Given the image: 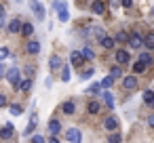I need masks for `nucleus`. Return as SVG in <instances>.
Returning a JSON list of instances; mask_svg holds the SVG:
<instances>
[{
	"label": "nucleus",
	"mask_w": 154,
	"mask_h": 143,
	"mask_svg": "<svg viewBox=\"0 0 154 143\" xmlns=\"http://www.w3.org/2000/svg\"><path fill=\"white\" fill-rule=\"evenodd\" d=\"M148 124H150V126H154V116H150V118H148Z\"/></svg>",
	"instance_id": "obj_44"
},
{
	"label": "nucleus",
	"mask_w": 154,
	"mask_h": 143,
	"mask_svg": "<svg viewBox=\"0 0 154 143\" xmlns=\"http://www.w3.org/2000/svg\"><path fill=\"white\" fill-rule=\"evenodd\" d=\"M19 76H21V72H19V67H11V70H7L5 72V78L11 82V84H19Z\"/></svg>",
	"instance_id": "obj_1"
},
{
	"label": "nucleus",
	"mask_w": 154,
	"mask_h": 143,
	"mask_svg": "<svg viewBox=\"0 0 154 143\" xmlns=\"http://www.w3.org/2000/svg\"><path fill=\"white\" fill-rule=\"evenodd\" d=\"M143 70H146V63H141V61H137V63L133 65V72H135V74H141Z\"/></svg>",
	"instance_id": "obj_30"
},
{
	"label": "nucleus",
	"mask_w": 154,
	"mask_h": 143,
	"mask_svg": "<svg viewBox=\"0 0 154 143\" xmlns=\"http://www.w3.org/2000/svg\"><path fill=\"white\" fill-rule=\"evenodd\" d=\"M91 76H93V70H87V72H82V76H80V78H82V80H89Z\"/></svg>",
	"instance_id": "obj_37"
},
{
	"label": "nucleus",
	"mask_w": 154,
	"mask_h": 143,
	"mask_svg": "<svg viewBox=\"0 0 154 143\" xmlns=\"http://www.w3.org/2000/svg\"><path fill=\"white\" fill-rule=\"evenodd\" d=\"M103 128H106V130H110V133H114V130L118 128V120H116L114 116H108V118L103 120Z\"/></svg>",
	"instance_id": "obj_3"
},
{
	"label": "nucleus",
	"mask_w": 154,
	"mask_h": 143,
	"mask_svg": "<svg viewBox=\"0 0 154 143\" xmlns=\"http://www.w3.org/2000/svg\"><path fill=\"white\" fill-rule=\"evenodd\" d=\"M110 76H112V78H120V76H122V67H118V65L112 67V70H110Z\"/></svg>",
	"instance_id": "obj_28"
},
{
	"label": "nucleus",
	"mask_w": 154,
	"mask_h": 143,
	"mask_svg": "<svg viewBox=\"0 0 154 143\" xmlns=\"http://www.w3.org/2000/svg\"><path fill=\"white\" fill-rule=\"evenodd\" d=\"M122 86H125V88H129V91H131V88H135V86H137V76H127V78L122 80Z\"/></svg>",
	"instance_id": "obj_10"
},
{
	"label": "nucleus",
	"mask_w": 154,
	"mask_h": 143,
	"mask_svg": "<svg viewBox=\"0 0 154 143\" xmlns=\"http://www.w3.org/2000/svg\"><path fill=\"white\" fill-rule=\"evenodd\" d=\"M97 91H99V84H93V86H91L87 93H97Z\"/></svg>",
	"instance_id": "obj_40"
},
{
	"label": "nucleus",
	"mask_w": 154,
	"mask_h": 143,
	"mask_svg": "<svg viewBox=\"0 0 154 143\" xmlns=\"http://www.w3.org/2000/svg\"><path fill=\"white\" fill-rule=\"evenodd\" d=\"M49 67H51V70H59V67H61V59H59L57 55H53L51 61H49Z\"/></svg>",
	"instance_id": "obj_15"
},
{
	"label": "nucleus",
	"mask_w": 154,
	"mask_h": 143,
	"mask_svg": "<svg viewBox=\"0 0 154 143\" xmlns=\"http://www.w3.org/2000/svg\"><path fill=\"white\" fill-rule=\"evenodd\" d=\"M99 107H101V105H99V101H91V103L87 105L89 114H97V112H99Z\"/></svg>",
	"instance_id": "obj_21"
},
{
	"label": "nucleus",
	"mask_w": 154,
	"mask_h": 143,
	"mask_svg": "<svg viewBox=\"0 0 154 143\" xmlns=\"http://www.w3.org/2000/svg\"><path fill=\"white\" fill-rule=\"evenodd\" d=\"M110 4L112 7H120V0H110Z\"/></svg>",
	"instance_id": "obj_42"
},
{
	"label": "nucleus",
	"mask_w": 154,
	"mask_h": 143,
	"mask_svg": "<svg viewBox=\"0 0 154 143\" xmlns=\"http://www.w3.org/2000/svg\"><path fill=\"white\" fill-rule=\"evenodd\" d=\"M70 61H72V65H80V63H82L85 59H82V55H80L78 51H74V53L70 55Z\"/></svg>",
	"instance_id": "obj_14"
},
{
	"label": "nucleus",
	"mask_w": 154,
	"mask_h": 143,
	"mask_svg": "<svg viewBox=\"0 0 154 143\" xmlns=\"http://www.w3.org/2000/svg\"><path fill=\"white\" fill-rule=\"evenodd\" d=\"M120 4H122V7H131V4H133V0H120Z\"/></svg>",
	"instance_id": "obj_41"
},
{
	"label": "nucleus",
	"mask_w": 154,
	"mask_h": 143,
	"mask_svg": "<svg viewBox=\"0 0 154 143\" xmlns=\"http://www.w3.org/2000/svg\"><path fill=\"white\" fill-rule=\"evenodd\" d=\"M112 80H114V78H112V76H108V78H103V80H101V84H99V86H101L103 91H108V88L112 86Z\"/></svg>",
	"instance_id": "obj_24"
},
{
	"label": "nucleus",
	"mask_w": 154,
	"mask_h": 143,
	"mask_svg": "<svg viewBox=\"0 0 154 143\" xmlns=\"http://www.w3.org/2000/svg\"><path fill=\"white\" fill-rule=\"evenodd\" d=\"M9 32H13V34L21 32V21H19V19H13V21L9 23Z\"/></svg>",
	"instance_id": "obj_13"
},
{
	"label": "nucleus",
	"mask_w": 154,
	"mask_h": 143,
	"mask_svg": "<svg viewBox=\"0 0 154 143\" xmlns=\"http://www.w3.org/2000/svg\"><path fill=\"white\" fill-rule=\"evenodd\" d=\"M26 51H28L30 55H36V53L40 51V42H38V40H30V42L26 44Z\"/></svg>",
	"instance_id": "obj_9"
},
{
	"label": "nucleus",
	"mask_w": 154,
	"mask_h": 143,
	"mask_svg": "<svg viewBox=\"0 0 154 143\" xmlns=\"http://www.w3.org/2000/svg\"><path fill=\"white\" fill-rule=\"evenodd\" d=\"M118 141H120V135H116V133H114V135L110 137V143H118Z\"/></svg>",
	"instance_id": "obj_38"
},
{
	"label": "nucleus",
	"mask_w": 154,
	"mask_h": 143,
	"mask_svg": "<svg viewBox=\"0 0 154 143\" xmlns=\"http://www.w3.org/2000/svg\"><path fill=\"white\" fill-rule=\"evenodd\" d=\"M5 76V65H2V61H0V78Z\"/></svg>",
	"instance_id": "obj_43"
},
{
	"label": "nucleus",
	"mask_w": 154,
	"mask_h": 143,
	"mask_svg": "<svg viewBox=\"0 0 154 143\" xmlns=\"http://www.w3.org/2000/svg\"><path fill=\"white\" fill-rule=\"evenodd\" d=\"M68 19H70V13H68L66 9H63V11H59V21H63V23H66Z\"/></svg>",
	"instance_id": "obj_34"
},
{
	"label": "nucleus",
	"mask_w": 154,
	"mask_h": 143,
	"mask_svg": "<svg viewBox=\"0 0 154 143\" xmlns=\"http://www.w3.org/2000/svg\"><path fill=\"white\" fill-rule=\"evenodd\" d=\"M99 44H101L103 49H112V46H114V40H112L110 36L103 34V36H99Z\"/></svg>",
	"instance_id": "obj_12"
},
{
	"label": "nucleus",
	"mask_w": 154,
	"mask_h": 143,
	"mask_svg": "<svg viewBox=\"0 0 154 143\" xmlns=\"http://www.w3.org/2000/svg\"><path fill=\"white\" fill-rule=\"evenodd\" d=\"M80 55H82V59H95V53H93V49H89V46H85V49L80 51Z\"/></svg>",
	"instance_id": "obj_17"
},
{
	"label": "nucleus",
	"mask_w": 154,
	"mask_h": 143,
	"mask_svg": "<svg viewBox=\"0 0 154 143\" xmlns=\"http://www.w3.org/2000/svg\"><path fill=\"white\" fill-rule=\"evenodd\" d=\"M91 11H93L95 15H101V13L106 11V2H103V0H95V2L91 4Z\"/></svg>",
	"instance_id": "obj_6"
},
{
	"label": "nucleus",
	"mask_w": 154,
	"mask_h": 143,
	"mask_svg": "<svg viewBox=\"0 0 154 143\" xmlns=\"http://www.w3.org/2000/svg\"><path fill=\"white\" fill-rule=\"evenodd\" d=\"M66 139H68V143H80V130L78 128H70L66 133Z\"/></svg>",
	"instance_id": "obj_4"
},
{
	"label": "nucleus",
	"mask_w": 154,
	"mask_h": 143,
	"mask_svg": "<svg viewBox=\"0 0 154 143\" xmlns=\"http://www.w3.org/2000/svg\"><path fill=\"white\" fill-rule=\"evenodd\" d=\"M32 32H34V25L32 23H23L21 25V34L23 36H32Z\"/></svg>",
	"instance_id": "obj_19"
},
{
	"label": "nucleus",
	"mask_w": 154,
	"mask_h": 143,
	"mask_svg": "<svg viewBox=\"0 0 154 143\" xmlns=\"http://www.w3.org/2000/svg\"><path fill=\"white\" fill-rule=\"evenodd\" d=\"M5 13H7V11H5V7L0 4V28L5 25Z\"/></svg>",
	"instance_id": "obj_35"
},
{
	"label": "nucleus",
	"mask_w": 154,
	"mask_h": 143,
	"mask_svg": "<svg viewBox=\"0 0 154 143\" xmlns=\"http://www.w3.org/2000/svg\"><path fill=\"white\" fill-rule=\"evenodd\" d=\"M0 137H2V139H11L13 137V124L11 122H7L2 128H0Z\"/></svg>",
	"instance_id": "obj_7"
},
{
	"label": "nucleus",
	"mask_w": 154,
	"mask_h": 143,
	"mask_svg": "<svg viewBox=\"0 0 154 143\" xmlns=\"http://www.w3.org/2000/svg\"><path fill=\"white\" fill-rule=\"evenodd\" d=\"M143 44V38L139 36V34H133V36H129V46H133V49H139Z\"/></svg>",
	"instance_id": "obj_8"
},
{
	"label": "nucleus",
	"mask_w": 154,
	"mask_h": 143,
	"mask_svg": "<svg viewBox=\"0 0 154 143\" xmlns=\"http://www.w3.org/2000/svg\"><path fill=\"white\" fill-rule=\"evenodd\" d=\"M32 143H45V137L42 135H34L32 137Z\"/></svg>",
	"instance_id": "obj_36"
},
{
	"label": "nucleus",
	"mask_w": 154,
	"mask_h": 143,
	"mask_svg": "<svg viewBox=\"0 0 154 143\" xmlns=\"http://www.w3.org/2000/svg\"><path fill=\"white\" fill-rule=\"evenodd\" d=\"M101 97H103V101H106V105H108V107H112V105H114V99H112V93H108V91H103V93H101Z\"/></svg>",
	"instance_id": "obj_20"
},
{
	"label": "nucleus",
	"mask_w": 154,
	"mask_h": 143,
	"mask_svg": "<svg viewBox=\"0 0 154 143\" xmlns=\"http://www.w3.org/2000/svg\"><path fill=\"white\" fill-rule=\"evenodd\" d=\"M53 9L59 13V11H63L66 9V0H55V2H53Z\"/></svg>",
	"instance_id": "obj_26"
},
{
	"label": "nucleus",
	"mask_w": 154,
	"mask_h": 143,
	"mask_svg": "<svg viewBox=\"0 0 154 143\" xmlns=\"http://www.w3.org/2000/svg\"><path fill=\"white\" fill-rule=\"evenodd\" d=\"M34 128H36V116H32V118H30V124L26 126V135L34 133Z\"/></svg>",
	"instance_id": "obj_23"
},
{
	"label": "nucleus",
	"mask_w": 154,
	"mask_h": 143,
	"mask_svg": "<svg viewBox=\"0 0 154 143\" xmlns=\"http://www.w3.org/2000/svg\"><path fill=\"white\" fill-rule=\"evenodd\" d=\"M5 105H7V97L0 93V107H5Z\"/></svg>",
	"instance_id": "obj_39"
},
{
	"label": "nucleus",
	"mask_w": 154,
	"mask_h": 143,
	"mask_svg": "<svg viewBox=\"0 0 154 143\" xmlns=\"http://www.w3.org/2000/svg\"><path fill=\"white\" fill-rule=\"evenodd\" d=\"M143 44H146L148 49H154V34H148V36L143 38Z\"/></svg>",
	"instance_id": "obj_25"
},
{
	"label": "nucleus",
	"mask_w": 154,
	"mask_h": 143,
	"mask_svg": "<svg viewBox=\"0 0 154 143\" xmlns=\"http://www.w3.org/2000/svg\"><path fill=\"white\" fill-rule=\"evenodd\" d=\"M114 42H129V36H127V32H118Z\"/></svg>",
	"instance_id": "obj_27"
},
{
	"label": "nucleus",
	"mask_w": 154,
	"mask_h": 143,
	"mask_svg": "<svg viewBox=\"0 0 154 143\" xmlns=\"http://www.w3.org/2000/svg\"><path fill=\"white\" fill-rule=\"evenodd\" d=\"M139 61L146 63V65H150V63H152V57H150L148 53H141V55H139Z\"/></svg>",
	"instance_id": "obj_29"
},
{
	"label": "nucleus",
	"mask_w": 154,
	"mask_h": 143,
	"mask_svg": "<svg viewBox=\"0 0 154 143\" xmlns=\"http://www.w3.org/2000/svg\"><path fill=\"white\" fill-rule=\"evenodd\" d=\"M116 61H118L120 65H127V63L131 61V57H129V53H127V51H122V49H120V51H116Z\"/></svg>",
	"instance_id": "obj_5"
},
{
	"label": "nucleus",
	"mask_w": 154,
	"mask_h": 143,
	"mask_svg": "<svg viewBox=\"0 0 154 143\" xmlns=\"http://www.w3.org/2000/svg\"><path fill=\"white\" fill-rule=\"evenodd\" d=\"M17 86H19V91H23V93H28V91L32 88V80H23V82H19Z\"/></svg>",
	"instance_id": "obj_22"
},
{
	"label": "nucleus",
	"mask_w": 154,
	"mask_h": 143,
	"mask_svg": "<svg viewBox=\"0 0 154 143\" xmlns=\"http://www.w3.org/2000/svg\"><path fill=\"white\" fill-rule=\"evenodd\" d=\"M9 55H11V53H9V49H7V46H0V61H5Z\"/></svg>",
	"instance_id": "obj_33"
},
{
	"label": "nucleus",
	"mask_w": 154,
	"mask_h": 143,
	"mask_svg": "<svg viewBox=\"0 0 154 143\" xmlns=\"http://www.w3.org/2000/svg\"><path fill=\"white\" fill-rule=\"evenodd\" d=\"M30 7H32V11H34V15L42 21L45 19V7L40 4V2H36V0H32V2H30Z\"/></svg>",
	"instance_id": "obj_2"
},
{
	"label": "nucleus",
	"mask_w": 154,
	"mask_h": 143,
	"mask_svg": "<svg viewBox=\"0 0 154 143\" xmlns=\"http://www.w3.org/2000/svg\"><path fill=\"white\" fill-rule=\"evenodd\" d=\"M59 130H61V124H59V120H55V118H53V120L49 122V133H51V135L55 137V135H57Z\"/></svg>",
	"instance_id": "obj_11"
},
{
	"label": "nucleus",
	"mask_w": 154,
	"mask_h": 143,
	"mask_svg": "<svg viewBox=\"0 0 154 143\" xmlns=\"http://www.w3.org/2000/svg\"><path fill=\"white\" fill-rule=\"evenodd\" d=\"M61 80L63 82H70V67H63L61 70Z\"/></svg>",
	"instance_id": "obj_31"
},
{
	"label": "nucleus",
	"mask_w": 154,
	"mask_h": 143,
	"mask_svg": "<svg viewBox=\"0 0 154 143\" xmlns=\"http://www.w3.org/2000/svg\"><path fill=\"white\" fill-rule=\"evenodd\" d=\"M143 103L146 105H154V93L152 91H146L143 93Z\"/></svg>",
	"instance_id": "obj_18"
},
{
	"label": "nucleus",
	"mask_w": 154,
	"mask_h": 143,
	"mask_svg": "<svg viewBox=\"0 0 154 143\" xmlns=\"http://www.w3.org/2000/svg\"><path fill=\"white\" fill-rule=\"evenodd\" d=\"M21 112H23V109H21V105H17V103H15V105H11V114H13V116H21Z\"/></svg>",
	"instance_id": "obj_32"
},
{
	"label": "nucleus",
	"mask_w": 154,
	"mask_h": 143,
	"mask_svg": "<svg viewBox=\"0 0 154 143\" xmlns=\"http://www.w3.org/2000/svg\"><path fill=\"white\" fill-rule=\"evenodd\" d=\"M49 143H59V139H57V137H51V139H49Z\"/></svg>",
	"instance_id": "obj_45"
},
{
	"label": "nucleus",
	"mask_w": 154,
	"mask_h": 143,
	"mask_svg": "<svg viewBox=\"0 0 154 143\" xmlns=\"http://www.w3.org/2000/svg\"><path fill=\"white\" fill-rule=\"evenodd\" d=\"M61 109H63V114H74L76 105H74V101H66V103L61 105Z\"/></svg>",
	"instance_id": "obj_16"
}]
</instances>
